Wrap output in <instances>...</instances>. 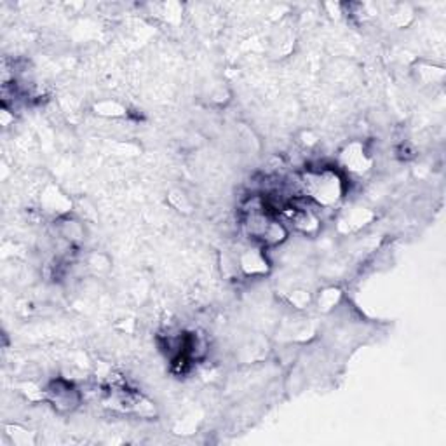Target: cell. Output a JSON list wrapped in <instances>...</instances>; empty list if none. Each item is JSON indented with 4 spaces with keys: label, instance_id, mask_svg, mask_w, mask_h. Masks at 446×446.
Here are the masks:
<instances>
[{
    "label": "cell",
    "instance_id": "obj_1",
    "mask_svg": "<svg viewBox=\"0 0 446 446\" xmlns=\"http://www.w3.org/2000/svg\"><path fill=\"white\" fill-rule=\"evenodd\" d=\"M49 394L54 406L58 404L59 408H65V410H68V408L72 410V408L79 403V394H77V390L73 389L68 382H54L49 387Z\"/></svg>",
    "mask_w": 446,
    "mask_h": 446
}]
</instances>
